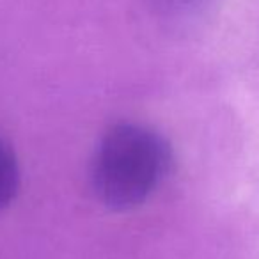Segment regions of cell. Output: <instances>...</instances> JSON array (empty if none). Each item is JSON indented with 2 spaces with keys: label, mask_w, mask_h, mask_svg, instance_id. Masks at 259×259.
Returning <instances> with one entry per match:
<instances>
[{
  "label": "cell",
  "mask_w": 259,
  "mask_h": 259,
  "mask_svg": "<svg viewBox=\"0 0 259 259\" xmlns=\"http://www.w3.org/2000/svg\"><path fill=\"white\" fill-rule=\"evenodd\" d=\"M170 146L158 132L121 122L101 137L91 163L96 197L114 211L144 204L170 169Z\"/></svg>",
  "instance_id": "1"
},
{
  "label": "cell",
  "mask_w": 259,
  "mask_h": 259,
  "mask_svg": "<svg viewBox=\"0 0 259 259\" xmlns=\"http://www.w3.org/2000/svg\"><path fill=\"white\" fill-rule=\"evenodd\" d=\"M20 187V169L13 148L0 139V211L15 201Z\"/></svg>",
  "instance_id": "2"
}]
</instances>
